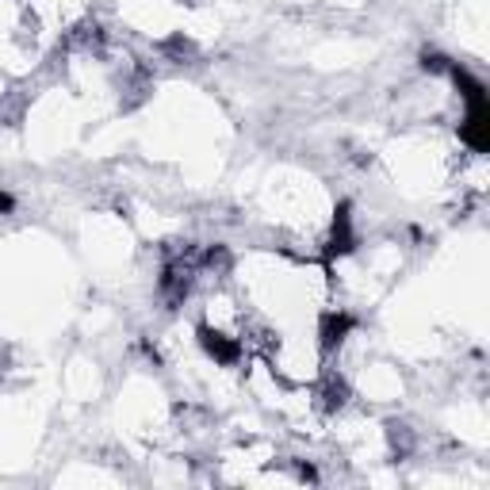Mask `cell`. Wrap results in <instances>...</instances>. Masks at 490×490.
I'll return each mask as SVG.
<instances>
[{
	"label": "cell",
	"mask_w": 490,
	"mask_h": 490,
	"mask_svg": "<svg viewBox=\"0 0 490 490\" xmlns=\"http://www.w3.org/2000/svg\"><path fill=\"white\" fill-rule=\"evenodd\" d=\"M353 329V318L348 314H329L326 318V326H322V337H326V345H334V341H341Z\"/></svg>",
	"instance_id": "cell-1"
},
{
	"label": "cell",
	"mask_w": 490,
	"mask_h": 490,
	"mask_svg": "<svg viewBox=\"0 0 490 490\" xmlns=\"http://www.w3.org/2000/svg\"><path fill=\"white\" fill-rule=\"evenodd\" d=\"M203 345H207L211 356H218V360H234V356H238V345H226L218 334H203Z\"/></svg>",
	"instance_id": "cell-2"
},
{
	"label": "cell",
	"mask_w": 490,
	"mask_h": 490,
	"mask_svg": "<svg viewBox=\"0 0 490 490\" xmlns=\"http://www.w3.org/2000/svg\"><path fill=\"white\" fill-rule=\"evenodd\" d=\"M8 207H12V199H8L4 191H0V211H8Z\"/></svg>",
	"instance_id": "cell-3"
}]
</instances>
